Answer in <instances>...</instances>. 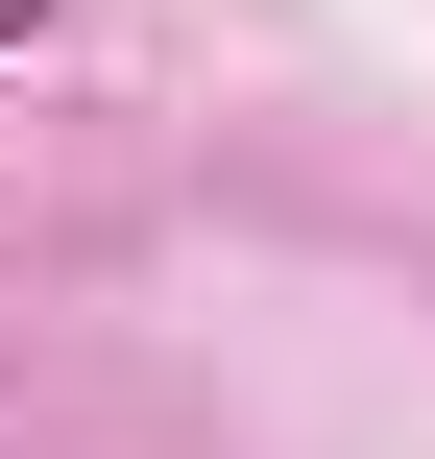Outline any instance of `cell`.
I'll list each match as a JSON object with an SVG mask.
<instances>
[{"instance_id":"cell-1","label":"cell","mask_w":435,"mask_h":459,"mask_svg":"<svg viewBox=\"0 0 435 459\" xmlns=\"http://www.w3.org/2000/svg\"><path fill=\"white\" fill-rule=\"evenodd\" d=\"M24 24H48V0H0V48H24Z\"/></svg>"}]
</instances>
